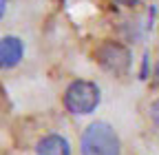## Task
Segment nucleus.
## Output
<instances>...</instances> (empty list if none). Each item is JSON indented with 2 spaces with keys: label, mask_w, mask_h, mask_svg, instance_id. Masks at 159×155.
Listing matches in <instances>:
<instances>
[{
  "label": "nucleus",
  "mask_w": 159,
  "mask_h": 155,
  "mask_svg": "<svg viewBox=\"0 0 159 155\" xmlns=\"http://www.w3.org/2000/svg\"><path fill=\"white\" fill-rule=\"evenodd\" d=\"M150 115H152L155 126L159 129V100H155V102H152V106H150Z\"/></svg>",
  "instance_id": "obj_6"
},
{
  "label": "nucleus",
  "mask_w": 159,
  "mask_h": 155,
  "mask_svg": "<svg viewBox=\"0 0 159 155\" xmlns=\"http://www.w3.org/2000/svg\"><path fill=\"white\" fill-rule=\"evenodd\" d=\"M25 47L20 42V38L16 35H7L0 38V69H11L22 60Z\"/></svg>",
  "instance_id": "obj_4"
},
{
  "label": "nucleus",
  "mask_w": 159,
  "mask_h": 155,
  "mask_svg": "<svg viewBox=\"0 0 159 155\" xmlns=\"http://www.w3.org/2000/svg\"><path fill=\"white\" fill-rule=\"evenodd\" d=\"M97 60H99V64H102L104 69H108V71L119 75V73L128 71V67H130V51L124 45L108 42V45H104L102 49H99Z\"/></svg>",
  "instance_id": "obj_3"
},
{
  "label": "nucleus",
  "mask_w": 159,
  "mask_h": 155,
  "mask_svg": "<svg viewBox=\"0 0 159 155\" xmlns=\"http://www.w3.org/2000/svg\"><path fill=\"white\" fill-rule=\"evenodd\" d=\"M117 2H119V5H128V7H130V5L139 2V0H117Z\"/></svg>",
  "instance_id": "obj_7"
},
{
  "label": "nucleus",
  "mask_w": 159,
  "mask_h": 155,
  "mask_svg": "<svg viewBox=\"0 0 159 155\" xmlns=\"http://www.w3.org/2000/svg\"><path fill=\"white\" fill-rule=\"evenodd\" d=\"M155 82H157V84H159V62H157V64H155Z\"/></svg>",
  "instance_id": "obj_8"
},
{
  "label": "nucleus",
  "mask_w": 159,
  "mask_h": 155,
  "mask_svg": "<svg viewBox=\"0 0 159 155\" xmlns=\"http://www.w3.org/2000/svg\"><path fill=\"white\" fill-rule=\"evenodd\" d=\"M5 7H7V0H0V16L5 13Z\"/></svg>",
  "instance_id": "obj_9"
},
{
  "label": "nucleus",
  "mask_w": 159,
  "mask_h": 155,
  "mask_svg": "<svg viewBox=\"0 0 159 155\" xmlns=\"http://www.w3.org/2000/svg\"><path fill=\"white\" fill-rule=\"evenodd\" d=\"M38 155H71V146L62 135H47L35 146Z\"/></svg>",
  "instance_id": "obj_5"
},
{
  "label": "nucleus",
  "mask_w": 159,
  "mask_h": 155,
  "mask_svg": "<svg viewBox=\"0 0 159 155\" xmlns=\"http://www.w3.org/2000/svg\"><path fill=\"white\" fill-rule=\"evenodd\" d=\"M82 155H119V138L106 122H93L82 133Z\"/></svg>",
  "instance_id": "obj_1"
},
{
  "label": "nucleus",
  "mask_w": 159,
  "mask_h": 155,
  "mask_svg": "<svg viewBox=\"0 0 159 155\" xmlns=\"http://www.w3.org/2000/svg\"><path fill=\"white\" fill-rule=\"evenodd\" d=\"M64 104L75 115H86L99 104V89L89 80H75L64 93Z\"/></svg>",
  "instance_id": "obj_2"
}]
</instances>
